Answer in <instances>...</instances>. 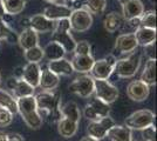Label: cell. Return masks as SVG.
I'll return each instance as SVG.
<instances>
[{
	"label": "cell",
	"mask_w": 157,
	"mask_h": 141,
	"mask_svg": "<svg viewBox=\"0 0 157 141\" xmlns=\"http://www.w3.org/2000/svg\"><path fill=\"white\" fill-rule=\"evenodd\" d=\"M35 104L38 113L44 121L49 123H58L62 118L61 113V94L59 92L42 91L35 96Z\"/></svg>",
	"instance_id": "obj_1"
},
{
	"label": "cell",
	"mask_w": 157,
	"mask_h": 141,
	"mask_svg": "<svg viewBox=\"0 0 157 141\" xmlns=\"http://www.w3.org/2000/svg\"><path fill=\"white\" fill-rule=\"evenodd\" d=\"M17 106H18V113L21 115L24 122L31 129H40L42 127L44 120L38 113L34 95L17 99Z\"/></svg>",
	"instance_id": "obj_2"
},
{
	"label": "cell",
	"mask_w": 157,
	"mask_h": 141,
	"mask_svg": "<svg viewBox=\"0 0 157 141\" xmlns=\"http://www.w3.org/2000/svg\"><path fill=\"white\" fill-rule=\"evenodd\" d=\"M140 66H141V55L132 52V53L125 55L124 58L116 60L115 67H114V73L116 74L120 79H130L136 75Z\"/></svg>",
	"instance_id": "obj_3"
},
{
	"label": "cell",
	"mask_w": 157,
	"mask_h": 141,
	"mask_svg": "<svg viewBox=\"0 0 157 141\" xmlns=\"http://www.w3.org/2000/svg\"><path fill=\"white\" fill-rule=\"evenodd\" d=\"M52 41L58 42L67 52H73L76 41L71 34V25L68 19H61L55 21V27L52 32Z\"/></svg>",
	"instance_id": "obj_4"
},
{
	"label": "cell",
	"mask_w": 157,
	"mask_h": 141,
	"mask_svg": "<svg viewBox=\"0 0 157 141\" xmlns=\"http://www.w3.org/2000/svg\"><path fill=\"white\" fill-rule=\"evenodd\" d=\"M116 57L109 54L103 59L95 60L90 69V76L95 80H108L110 75L114 73V67L116 64Z\"/></svg>",
	"instance_id": "obj_5"
},
{
	"label": "cell",
	"mask_w": 157,
	"mask_h": 141,
	"mask_svg": "<svg viewBox=\"0 0 157 141\" xmlns=\"http://www.w3.org/2000/svg\"><path fill=\"white\" fill-rule=\"evenodd\" d=\"M155 122V114L149 109H140L130 114L124 121V126L128 128L136 129V131H142L144 128L149 127L154 125Z\"/></svg>",
	"instance_id": "obj_6"
},
{
	"label": "cell",
	"mask_w": 157,
	"mask_h": 141,
	"mask_svg": "<svg viewBox=\"0 0 157 141\" xmlns=\"http://www.w3.org/2000/svg\"><path fill=\"white\" fill-rule=\"evenodd\" d=\"M94 94L95 98L105 104L110 105L118 99V89L108 80H95L94 79Z\"/></svg>",
	"instance_id": "obj_7"
},
{
	"label": "cell",
	"mask_w": 157,
	"mask_h": 141,
	"mask_svg": "<svg viewBox=\"0 0 157 141\" xmlns=\"http://www.w3.org/2000/svg\"><path fill=\"white\" fill-rule=\"evenodd\" d=\"M69 20V25H71V29L82 33L88 31L93 25V17L85 8H76L73 10L71 17L68 18Z\"/></svg>",
	"instance_id": "obj_8"
},
{
	"label": "cell",
	"mask_w": 157,
	"mask_h": 141,
	"mask_svg": "<svg viewBox=\"0 0 157 141\" xmlns=\"http://www.w3.org/2000/svg\"><path fill=\"white\" fill-rule=\"evenodd\" d=\"M110 113V105L101 101L98 98H93L83 108V115L89 121H98Z\"/></svg>",
	"instance_id": "obj_9"
},
{
	"label": "cell",
	"mask_w": 157,
	"mask_h": 141,
	"mask_svg": "<svg viewBox=\"0 0 157 141\" xmlns=\"http://www.w3.org/2000/svg\"><path fill=\"white\" fill-rule=\"evenodd\" d=\"M69 91L80 98L87 99L94 94V79L88 74L80 75L72 81Z\"/></svg>",
	"instance_id": "obj_10"
},
{
	"label": "cell",
	"mask_w": 157,
	"mask_h": 141,
	"mask_svg": "<svg viewBox=\"0 0 157 141\" xmlns=\"http://www.w3.org/2000/svg\"><path fill=\"white\" fill-rule=\"evenodd\" d=\"M115 125V121L113 118H110L109 115L105 116L102 119H100L98 121H90L87 126V133L88 136H92L96 140H102L105 139L109 129Z\"/></svg>",
	"instance_id": "obj_11"
},
{
	"label": "cell",
	"mask_w": 157,
	"mask_h": 141,
	"mask_svg": "<svg viewBox=\"0 0 157 141\" xmlns=\"http://www.w3.org/2000/svg\"><path fill=\"white\" fill-rule=\"evenodd\" d=\"M138 44L135 38L134 33H124L118 35L115 40L114 52H116L120 55H128L136 51Z\"/></svg>",
	"instance_id": "obj_12"
},
{
	"label": "cell",
	"mask_w": 157,
	"mask_h": 141,
	"mask_svg": "<svg viewBox=\"0 0 157 141\" xmlns=\"http://www.w3.org/2000/svg\"><path fill=\"white\" fill-rule=\"evenodd\" d=\"M29 27L36 33H51L55 27V21L47 19L44 14H35L25 20V28Z\"/></svg>",
	"instance_id": "obj_13"
},
{
	"label": "cell",
	"mask_w": 157,
	"mask_h": 141,
	"mask_svg": "<svg viewBox=\"0 0 157 141\" xmlns=\"http://www.w3.org/2000/svg\"><path fill=\"white\" fill-rule=\"evenodd\" d=\"M6 86L8 89H11L13 92V96L15 99L32 96L35 92V88L32 87L29 84H27L26 81L22 79H17L15 76H11L7 79Z\"/></svg>",
	"instance_id": "obj_14"
},
{
	"label": "cell",
	"mask_w": 157,
	"mask_h": 141,
	"mask_svg": "<svg viewBox=\"0 0 157 141\" xmlns=\"http://www.w3.org/2000/svg\"><path fill=\"white\" fill-rule=\"evenodd\" d=\"M150 94V87L141 80H132L127 86L128 98L136 102H142L148 99Z\"/></svg>",
	"instance_id": "obj_15"
},
{
	"label": "cell",
	"mask_w": 157,
	"mask_h": 141,
	"mask_svg": "<svg viewBox=\"0 0 157 141\" xmlns=\"http://www.w3.org/2000/svg\"><path fill=\"white\" fill-rule=\"evenodd\" d=\"M72 8L67 5H61V4H51L44 10V15L47 19L52 21H58L61 19H68L72 14Z\"/></svg>",
	"instance_id": "obj_16"
},
{
	"label": "cell",
	"mask_w": 157,
	"mask_h": 141,
	"mask_svg": "<svg viewBox=\"0 0 157 141\" xmlns=\"http://www.w3.org/2000/svg\"><path fill=\"white\" fill-rule=\"evenodd\" d=\"M122 6V17L125 20L140 18L144 12V6L141 0H125L121 4Z\"/></svg>",
	"instance_id": "obj_17"
},
{
	"label": "cell",
	"mask_w": 157,
	"mask_h": 141,
	"mask_svg": "<svg viewBox=\"0 0 157 141\" xmlns=\"http://www.w3.org/2000/svg\"><path fill=\"white\" fill-rule=\"evenodd\" d=\"M40 75H41V67L39 64L27 62V65L22 67L21 79L26 81L27 84H29L32 87H39Z\"/></svg>",
	"instance_id": "obj_18"
},
{
	"label": "cell",
	"mask_w": 157,
	"mask_h": 141,
	"mask_svg": "<svg viewBox=\"0 0 157 141\" xmlns=\"http://www.w3.org/2000/svg\"><path fill=\"white\" fill-rule=\"evenodd\" d=\"M94 62H95V59L92 55H78V54H74L71 61L73 71L82 74L89 73Z\"/></svg>",
	"instance_id": "obj_19"
},
{
	"label": "cell",
	"mask_w": 157,
	"mask_h": 141,
	"mask_svg": "<svg viewBox=\"0 0 157 141\" xmlns=\"http://www.w3.org/2000/svg\"><path fill=\"white\" fill-rule=\"evenodd\" d=\"M17 41H18L19 46L24 51H26V49H29L32 47H35L39 45V37H38V33L34 32L32 28L26 27L18 35V40Z\"/></svg>",
	"instance_id": "obj_20"
},
{
	"label": "cell",
	"mask_w": 157,
	"mask_h": 141,
	"mask_svg": "<svg viewBox=\"0 0 157 141\" xmlns=\"http://www.w3.org/2000/svg\"><path fill=\"white\" fill-rule=\"evenodd\" d=\"M60 84V76L56 74L52 73L49 69H44L41 71V75H40L39 80V87L42 91L46 92H52L55 91Z\"/></svg>",
	"instance_id": "obj_21"
},
{
	"label": "cell",
	"mask_w": 157,
	"mask_h": 141,
	"mask_svg": "<svg viewBox=\"0 0 157 141\" xmlns=\"http://www.w3.org/2000/svg\"><path fill=\"white\" fill-rule=\"evenodd\" d=\"M52 73L56 74L58 76H71L73 74V67L71 61L62 58L59 60H53L48 62V68Z\"/></svg>",
	"instance_id": "obj_22"
},
{
	"label": "cell",
	"mask_w": 157,
	"mask_h": 141,
	"mask_svg": "<svg viewBox=\"0 0 157 141\" xmlns=\"http://www.w3.org/2000/svg\"><path fill=\"white\" fill-rule=\"evenodd\" d=\"M140 80L147 84L149 87L156 85V59H148L145 61Z\"/></svg>",
	"instance_id": "obj_23"
},
{
	"label": "cell",
	"mask_w": 157,
	"mask_h": 141,
	"mask_svg": "<svg viewBox=\"0 0 157 141\" xmlns=\"http://www.w3.org/2000/svg\"><path fill=\"white\" fill-rule=\"evenodd\" d=\"M134 34H135L137 44L143 47L154 44L156 41V29H152V28L138 27Z\"/></svg>",
	"instance_id": "obj_24"
},
{
	"label": "cell",
	"mask_w": 157,
	"mask_h": 141,
	"mask_svg": "<svg viewBox=\"0 0 157 141\" xmlns=\"http://www.w3.org/2000/svg\"><path fill=\"white\" fill-rule=\"evenodd\" d=\"M107 135L110 138L111 141H132V133L130 128L116 123L109 129Z\"/></svg>",
	"instance_id": "obj_25"
},
{
	"label": "cell",
	"mask_w": 157,
	"mask_h": 141,
	"mask_svg": "<svg viewBox=\"0 0 157 141\" xmlns=\"http://www.w3.org/2000/svg\"><path fill=\"white\" fill-rule=\"evenodd\" d=\"M124 24V19L122 17V14L118 12H110L107 14L103 20V26H105V31H108L109 33H114L118 31Z\"/></svg>",
	"instance_id": "obj_26"
},
{
	"label": "cell",
	"mask_w": 157,
	"mask_h": 141,
	"mask_svg": "<svg viewBox=\"0 0 157 141\" xmlns=\"http://www.w3.org/2000/svg\"><path fill=\"white\" fill-rule=\"evenodd\" d=\"M78 128V122H74V121L69 120L67 118H61L58 122V132L61 136H63L66 139H69L73 138L74 135L76 134Z\"/></svg>",
	"instance_id": "obj_27"
},
{
	"label": "cell",
	"mask_w": 157,
	"mask_h": 141,
	"mask_svg": "<svg viewBox=\"0 0 157 141\" xmlns=\"http://www.w3.org/2000/svg\"><path fill=\"white\" fill-rule=\"evenodd\" d=\"M42 49H44V58H46L48 61L62 59L66 54L65 48L54 41L48 42L45 46V48H42Z\"/></svg>",
	"instance_id": "obj_28"
},
{
	"label": "cell",
	"mask_w": 157,
	"mask_h": 141,
	"mask_svg": "<svg viewBox=\"0 0 157 141\" xmlns=\"http://www.w3.org/2000/svg\"><path fill=\"white\" fill-rule=\"evenodd\" d=\"M61 113H62V118H67L69 120L74 121V122H80L81 119V112L78 108V104L74 101H68L61 107Z\"/></svg>",
	"instance_id": "obj_29"
},
{
	"label": "cell",
	"mask_w": 157,
	"mask_h": 141,
	"mask_svg": "<svg viewBox=\"0 0 157 141\" xmlns=\"http://www.w3.org/2000/svg\"><path fill=\"white\" fill-rule=\"evenodd\" d=\"M2 6L7 15H17L20 14L26 6V0H1Z\"/></svg>",
	"instance_id": "obj_30"
},
{
	"label": "cell",
	"mask_w": 157,
	"mask_h": 141,
	"mask_svg": "<svg viewBox=\"0 0 157 141\" xmlns=\"http://www.w3.org/2000/svg\"><path fill=\"white\" fill-rule=\"evenodd\" d=\"M107 7V0H82V8L87 10L90 14L101 15Z\"/></svg>",
	"instance_id": "obj_31"
},
{
	"label": "cell",
	"mask_w": 157,
	"mask_h": 141,
	"mask_svg": "<svg viewBox=\"0 0 157 141\" xmlns=\"http://www.w3.org/2000/svg\"><path fill=\"white\" fill-rule=\"evenodd\" d=\"M0 107L6 108L13 114L18 113L17 99H14L13 95H11L8 92L4 91V89H0Z\"/></svg>",
	"instance_id": "obj_32"
},
{
	"label": "cell",
	"mask_w": 157,
	"mask_h": 141,
	"mask_svg": "<svg viewBox=\"0 0 157 141\" xmlns=\"http://www.w3.org/2000/svg\"><path fill=\"white\" fill-rule=\"evenodd\" d=\"M18 40V38L15 37L14 32L12 31V28L8 25L6 17L4 19H0V41H13Z\"/></svg>",
	"instance_id": "obj_33"
},
{
	"label": "cell",
	"mask_w": 157,
	"mask_h": 141,
	"mask_svg": "<svg viewBox=\"0 0 157 141\" xmlns=\"http://www.w3.org/2000/svg\"><path fill=\"white\" fill-rule=\"evenodd\" d=\"M24 58L26 59L27 62L39 64L40 61L44 59V49L39 45L35 47H32L29 49L24 51Z\"/></svg>",
	"instance_id": "obj_34"
},
{
	"label": "cell",
	"mask_w": 157,
	"mask_h": 141,
	"mask_svg": "<svg viewBox=\"0 0 157 141\" xmlns=\"http://www.w3.org/2000/svg\"><path fill=\"white\" fill-rule=\"evenodd\" d=\"M140 27H147L156 29V12L155 11H147L140 17Z\"/></svg>",
	"instance_id": "obj_35"
},
{
	"label": "cell",
	"mask_w": 157,
	"mask_h": 141,
	"mask_svg": "<svg viewBox=\"0 0 157 141\" xmlns=\"http://www.w3.org/2000/svg\"><path fill=\"white\" fill-rule=\"evenodd\" d=\"M73 52L78 55H92V46L87 40H81L75 44Z\"/></svg>",
	"instance_id": "obj_36"
},
{
	"label": "cell",
	"mask_w": 157,
	"mask_h": 141,
	"mask_svg": "<svg viewBox=\"0 0 157 141\" xmlns=\"http://www.w3.org/2000/svg\"><path fill=\"white\" fill-rule=\"evenodd\" d=\"M14 114L6 108L0 107V127H8L13 122Z\"/></svg>",
	"instance_id": "obj_37"
},
{
	"label": "cell",
	"mask_w": 157,
	"mask_h": 141,
	"mask_svg": "<svg viewBox=\"0 0 157 141\" xmlns=\"http://www.w3.org/2000/svg\"><path fill=\"white\" fill-rule=\"evenodd\" d=\"M142 136H143L144 141H155L156 127H155L154 125H151L149 127L142 129Z\"/></svg>",
	"instance_id": "obj_38"
},
{
	"label": "cell",
	"mask_w": 157,
	"mask_h": 141,
	"mask_svg": "<svg viewBox=\"0 0 157 141\" xmlns=\"http://www.w3.org/2000/svg\"><path fill=\"white\" fill-rule=\"evenodd\" d=\"M144 54L148 57V59H156L155 58V42L148 46H144Z\"/></svg>",
	"instance_id": "obj_39"
},
{
	"label": "cell",
	"mask_w": 157,
	"mask_h": 141,
	"mask_svg": "<svg viewBox=\"0 0 157 141\" xmlns=\"http://www.w3.org/2000/svg\"><path fill=\"white\" fill-rule=\"evenodd\" d=\"M127 21V25L129 28L131 29H134V31H136L140 25H141V22H140V18H135V19H130V20H125Z\"/></svg>",
	"instance_id": "obj_40"
},
{
	"label": "cell",
	"mask_w": 157,
	"mask_h": 141,
	"mask_svg": "<svg viewBox=\"0 0 157 141\" xmlns=\"http://www.w3.org/2000/svg\"><path fill=\"white\" fill-rule=\"evenodd\" d=\"M6 136L7 141H25L19 133H8V134H6Z\"/></svg>",
	"instance_id": "obj_41"
},
{
	"label": "cell",
	"mask_w": 157,
	"mask_h": 141,
	"mask_svg": "<svg viewBox=\"0 0 157 141\" xmlns=\"http://www.w3.org/2000/svg\"><path fill=\"white\" fill-rule=\"evenodd\" d=\"M7 14L5 13V10H4V6H2V2L0 0V19H4Z\"/></svg>",
	"instance_id": "obj_42"
},
{
	"label": "cell",
	"mask_w": 157,
	"mask_h": 141,
	"mask_svg": "<svg viewBox=\"0 0 157 141\" xmlns=\"http://www.w3.org/2000/svg\"><path fill=\"white\" fill-rule=\"evenodd\" d=\"M0 141H7L6 133H4V132H0Z\"/></svg>",
	"instance_id": "obj_43"
},
{
	"label": "cell",
	"mask_w": 157,
	"mask_h": 141,
	"mask_svg": "<svg viewBox=\"0 0 157 141\" xmlns=\"http://www.w3.org/2000/svg\"><path fill=\"white\" fill-rule=\"evenodd\" d=\"M81 141H98L96 139H94L92 136H85V138H82V140Z\"/></svg>",
	"instance_id": "obj_44"
},
{
	"label": "cell",
	"mask_w": 157,
	"mask_h": 141,
	"mask_svg": "<svg viewBox=\"0 0 157 141\" xmlns=\"http://www.w3.org/2000/svg\"><path fill=\"white\" fill-rule=\"evenodd\" d=\"M46 2H49V4H54V2H56L58 0H45Z\"/></svg>",
	"instance_id": "obj_45"
},
{
	"label": "cell",
	"mask_w": 157,
	"mask_h": 141,
	"mask_svg": "<svg viewBox=\"0 0 157 141\" xmlns=\"http://www.w3.org/2000/svg\"><path fill=\"white\" fill-rule=\"evenodd\" d=\"M66 2H68V4H73L74 1H76V0H65Z\"/></svg>",
	"instance_id": "obj_46"
},
{
	"label": "cell",
	"mask_w": 157,
	"mask_h": 141,
	"mask_svg": "<svg viewBox=\"0 0 157 141\" xmlns=\"http://www.w3.org/2000/svg\"><path fill=\"white\" fill-rule=\"evenodd\" d=\"M150 2L151 4H155V0H150Z\"/></svg>",
	"instance_id": "obj_47"
},
{
	"label": "cell",
	"mask_w": 157,
	"mask_h": 141,
	"mask_svg": "<svg viewBox=\"0 0 157 141\" xmlns=\"http://www.w3.org/2000/svg\"><path fill=\"white\" fill-rule=\"evenodd\" d=\"M0 84H1V74H0Z\"/></svg>",
	"instance_id": "obj_48"
},
{
	"label": "cell",
	"mask_w": 157,
	"mask_h": 141,
	"mask_svg": "<svg viewBox=\"0 0 157 141\" xmlns=\"http://www.w3.org/2000/svg\"><path fill=\"white\" fill-rule=\"evenodd\" d=\"M0 49H1V45H0Z\"/></svg>",
	"instance_id": "obj_49"
}]
</instances>
